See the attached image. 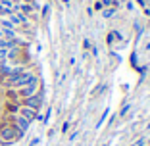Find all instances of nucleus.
<instances>
[{"label":"nucleus","instance_id":"2","mask_svg":"<svg viewBox=\"0 0 150 146\" xmlns=\"http://www.w3.org/2000/svg\"><path fill=\"white\" fill-rule=\"evenodd\" d=\"M40 92V81H35V83H29L27 87L23 89H18V94H19V100H25L29 96H35V94Z\"/></svg>","mask_w":150,"mask_h":146},{"label":"nucleus","instance_id":"3","mask_svg":"<svg viewBox=\"0 0 150 146\" xmlns=\"http://www.w3.org/2000/svg\"><path fill=\"white\" fill-rule=\"evenodd\" d=\"M19 115H21V117H25L27 121H31V123H33V121H37V119H39V121H44V117L39 114V111L31 110V108H25V106H21V110H19Z\"/></svg>","mask_w":150,"mask_h":146},{"label":"nucleus","instance_id":"4","mask_svg":"<svg viewBox=\"0 0 150 146\" xmlns=\"http://www.w3.org/2000/svg\"><path fill=\"white\" fill-rule=\"evenodd\" d=\"M6 114L8 115H18L19 110H21V102H12V100H6Z\"/></svg>","mask_w":150,"mask_h":146},{"label":"nucleus","instance_id":"1","mask_svg":"<svg viewBox=\"0 0 150 146\" xmlns=\"http://www.w3.org/2000/svg\"><path fill=\"white\" fill-rule=\"evenodd\" d=\"M21 106L31 108V110H35V111H40V108L44 106L42 92H39V94H35V96H29V98H25V100H21Z\"/></svg>","mask_w":150,"mask_h":146},{"label":"nucleus","instance_id":"6","mask_svg":"<svg viewBox=\"0 0 150 146\" xmlns=\"http://www.w3.org/2000/svg\"><path fill=\"white\" fill-rule=\"evenodd\" d=\"M67 129H69V121H66V123H64V127H62V131H64V133H66Z\"/></svg>","mask_w":150,"mask_h":146},{"label":"nucleus","instance_id":"5","mask_svg":"<svg viewBox=\"0 0 150 146\" xmlns=\"http://www.w3.org/2000/svg\"><path fill=\"white\" fill-rule=\"evenodd\" d=\"M83 46H85V48H91V40L85 39V40H83Z\"/></svg>","mask_w":150,"mask_h":146}]
</instances>
